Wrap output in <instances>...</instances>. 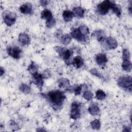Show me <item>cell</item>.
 <instances>
[{"mask_svg":"<svg viewBox=\"0 0 132 132\" xmlns=\"http://www.w3.org/2000/svg\"><path fill=\"white\" fill-rule=\"evenodd\" d=\"M43 95L55 110L61 109L66 99L64 92L60 90H53Z\"/></svg>","mask_w":132,"mask_h":132,"instance_id":"cell-1","label":"cell"},{"mask_svg":"<svg viewBox=\"0 0 132 132\" xmlns=\"http://www.w3.org/2000/svg\"><path fill=\"white\" fill-rule=\"evenodd\" d=\"M54 48L59 56L63 59L67 65H70L72 63L71 57L73 54V51L72 49H68L60 46H56Z\"/></svg>","mask_w":132,"mask_h":132,"instance_id":"cell-2","label":"cell"},{"mask_svg":"<svg viewBox=\"0 0 132 132\" xmlns=\"http://www.w3.org/2000/svg\"><path fill=\"white\" fill-rule=\"evenodd\" d=\"M117 84L119 87L123 90L131 92L132 88L131 77L130 76H123L120 77L117 80Z\"/></svg>","mask_w":132,"mask_h":132,"instance_id":"cell-3","label":"cell"},{"mask_svg":"<svg viewBox=\"0 0 132 132\" xmlns=\"http://www.w3.org/2000/svg\"><path fill=\"white\" fill-rule=\"evenodd\" d=\"M81 104L80 102L74 101L72 103L70 110V117L73 120H77L81 116Z\"/></svg>","mask_w":132,"mask_h":132,"instance_id":"cell-4","label":"cell"},{"mask_svg":"<svg viewBox=\"0 0 132 132\" xmlns=\"http://www.w3.org/2000/svg\"><path fill=\"white\" fill-rule=\"evenodd\" d=\"M112 1L106 0L98 4L96 6V12L101 15L107 14L111 8Z\"/></svg>","mask_w":132,"mask_h":132,"instance_id":"cell-5","label":"cell"},{"mask_svg":"<svg viewBox=\"0 0 132 132\" xmlns=\"http://www.w3.org/2000/svg\"><path fill=\"white\" fill-rule=\"evenodd\" d=\"M2 17L5 24L8 26L13 25L16 20V14L13 12L7 10L3 12Z\"/></svg>","mask_w":132,"mask_h":132,"instance_id":"cell-6","label":"cell"},{"mask_svg":"<svg viewBox=\"0 0 132 132\" xmlns=\"http://www.w3.org/2000/svg\"><path fill=\"white\" fill-rule=\"evenodd\" d=\"M6 51L8 55L15 59L20 58L22 53V50L16 46H9L6 48Z\"/></svg>","mask_w":132,"mask_h":132,"instance_id":"cell-7","label":"cell"},{"mask_svg":"<svg viewBox=\"0 0 132 132\" xmlns=\"http://www.w3.org/2000/svg\"><path fill=\"white\" fill-rule=\"evenodd\" d=\"M71 37L74 38L78 42L81 43L86 42L87 41V39L88 37L85 36L79 30V28H73L71 32Z\"/></svg>","mask_w":132,"mask_h":132,"instance_id":"cell-8","label":"cell"},{"mask_svg":"<svg viewBox=\"0 0 132 132\" xmlns=\"http://www.w3.org/2000/svg\"><path fill=\"white\" fill-rule=\"evenodd\" d=\"M43 79L44 78L42 76V74L40 73L37 72L32 74V82L40 89H41L43 86L44 83Z\"/></svg>","mask_w":132,"mask_h":132,"instance_id":"cell-9","label":"cell"},{"mask_svg":"<svg viewBox=\"0 0 132 132\" xmlns=\"http://www.w3.org/2000/svg\"><path fill=\"white\" fill-rule=\"evenodd\" d=\"M95 60L96 63L101 67H105L108 62V59L105 54L98 53L95 57Z\"/></svg>","mask_w":132,"mask_h":132,"instance_id":"cell-10","label":"cell"},{"mask_svg":"<svg viewBox=\"0 0 132 132\" xmlns=\"http://www.w3.org/2000/svg\"><path fill=\"white\" fill-rule=\"evenodd\" d=\"M19 10L24 14H31L33 13L32 6L29 3H26L22 5L20 7Z\"/></svg>","mask_w":132,"mask_h":132,"instance_id":"cell-11","label":"cell"},{"mask_svg":"<svg viewBox=\"0 0 132 132\" xmlns=\"http://www.w3.org/2000/svg\"><path fill=\"white\" fill-rule=\"evenodd\" d=\"M18 40L20 44L23 46L28 45L30 42V38L29 36L25 32L20 34Z\"/></svg>","mask_w":132,"mask_h":132,"instance_id":"cell-12","label":"cell"},{"mask_svg":"<svg viewBox=\"0 0 132 132\" xmlns=\"http://www.w3.org/2000/svg\"><path fill=\"white\" fill-rule=\"evenodd\" d=\"M105 43L107 47L110 50H114L117 48L118 46V42L117 40L112 37H108L106 38Z\"/></svg>","mask_w":132,"mask_h":132,"instance_id":"cell-13","label":"cell"},{"mask_svg":"<svg viewBox=\"0 0 132 132\" xmlns=\"http://www.w3.org/2000/svg\"><path fill=\"white\" fill-rule=\"evenodd\" d=\"M57 82L60 88L65 89V90H69L71 87L70 81L67 78H60L58 80Z\"/></svg>","mask_w":132,"mask_h":132,"instance_id":"cell-14","label":"cell"},{"mask_svg":"<svg viewBox=\"0 0 132 132\" xmlns=\"http://www.w3.org/2000/svg\"><path fill=\"white\" fill-rule=\"evenodd\" d=\"M92 36L96 38L97 40L99 42H104L106 39L105 34L103 30H96L94 31L92 34Z\"/></svg>","mask_w":132,"mask_h":132,"instance_id":"cell-15","label":"cell"},{"mask_svg":"<svg viewBox=\"0 0 132 132\" xmlns=\"http://www.w3.org/2000/svg\"><path fill=\"white\" fill-rule=\"evenodd\" d=\"M87 89H88L87 86L85 84H83V85H79V86H77L76 87H75L74 88H72V89H71L70 88L69 90V91H71V90L73 91V92H74V93L75 94V95H79L81 94V92L83 90H84V91H85L87 90Z\"/></svg>","mask_w":132,"mask_h":132,"instance_id":"cell-16","label":"cell"},{"mask_svg":"<svg viewBox=\"0 0 132 132\" xmlns=\"http://www.w3.org/2000/svg\"><path fill=\"white\" fill-rule=\"evenodd\" d=\"M88 110L91 115L96 116L99 113L100 109L99 106L96 103H92L89 105Z\"/></svg>","mask_w":132,"mask_h":132,"instance_id":"cell-17","label":"cell"},{"mask_svg":"<svg viewBox=\"0 0 132 132\" xmlns=\"http://www.w3.org/2000/svg\"><path fill=\"white\" fill-rule=\"evenodd\" d=\"M85 10L81 7H76L73 8L72 12L73 16L77 18H82L84 16Z\"/></svg>","mask_w":132,"mask_h":132,"instance_id":"cell-18","label":"cell"},{"mask_svg":"<svg viewBox=\"0 0 132 132\" xmlns=\"http://www.w3.org/2000/svg\"><path fill=\"white\" fill-rule=\"evenodd\" d=\"M72 63L75 68L79 69L82 67L84 62L83 59L80 56H76L73 59Z\"/></svg>","mask_w":132,"mask_h":132,"instance_id":"cell-19","label":"cell"},{"mask_svg":"<svg viewBox=\"0 0 132 132\" xmlns=\"http://www.w3.org/2000/svg\"><path fill=\"white\" fill-rule=\"evenodd\" d=\"M73 16H74L72 11L69 10H65L63 11L62 17L65 22H69L71 21L73 19Z\"/></svg>","mask_w":132,"mask_h":132,"instance_id":"cell-20","label":"cell"},{"mask_svg":"<svg viewBox=\"0 0 132 132\" xmlns=\"http://www.w3.org/2000/svg\"><path fill=\"white\" fill-rule=\"evenodd\" d=\"M111 9L112 10V12L118 16L120 17L121 15V8L120 6L116 4L113 1H112V4H111Z\"/></svg>","mask_w":132,"mask_h":132,"instance_id":"cell-21","label":"cell"},{"mask_svg":"<svg viewBox=\"0 0 132 132\" xmlns=\"http://www.w3.org/2000/svg\"><path fill=\"white\" fill-rule=\"evenodd\" d=\"M41 18L46 21L53 18V14L51 11L48 9H44L41 13Z\"/></svg>","mask_w":132,"mask_h":132,"instance_id":"cell-22","label":"cell"},{"mask_svg":"<svg viewBox=\"0 0 132 132\" xmlns=\"http://www.w3.org/2000/svg\"><path fill=\"white\" fill-rule=\"evenodd\" d=\"M131 63L130 59L123 60V62L122 63V67L123 70L126 72H130L131 70Z\"/></svg>","mask_w":132,"mask_h":132,"instance_id":"cell-23","label":"cell"},{"mask_svg":"<svg viewBox=\"0 0 132 132\" xmlns=\"http://www.w3.org/2000/svg\"><path fill=\"white\" fill-rule=\"evenodd\" d=\"M39 69L38 65L35 62L32 61L31 63L28 65V71L30 73L33 74L37 72Z\"/></svg>","mask_w":132,"mask_h":132,"instance_id":"cell-24","label":"cell"},{"mask_svg":"<svg viewBox=\"0 0 132 132\" xmlns=\"http://www.w3.org/2000/svg\"><path fill=\"white\" fill-rule=\"evenodd\" d=\"M71 41V36L69 34H64L61 36L60 41L64 45L69 44Z\"/></svg>","mask_w":132,"mask_h":132,"instance_id":"cell-25","label":"cell"},{"mask_svg":"<svg viewBox=\"0 0 132 132\" xmlns=\"http://www.w3.org/2000/svg\"><path fill=\"white\" fill-rule=\"evenodd\" d=\"M19 89L22 92L26 94L30 93L31 91L30 86H29L26 84H22L19 87Z\"/></svg>","mask_w":132,"mask_h":132,"instance_id":"cell-26","label":"cell"},{"mask_svg":"<svg viewBox=\"0 0 132 132\" xmlns=\"http://www.w3.org/2000/svg\"><path fill=\"white\" fill-rule=\"evenodd\" d=\"M106 93L102 90L98 89L95 92V97L98 100H103L106 98Z\"/></svg>","mask_w":132,"mask_h":132,"instance_id":"cell-27","label":"cell"},{"mask_svg":"<svg viewBox=\"0 0 132 132\" xmlns=\"http://www.w3.org/2000/svg\"><path fill=\"white\" fill-rule=\"evenodd\" d=\"M90 125L93 129L98 130L101 127V122L98 119H95L91 122Z\"/></svg>","mask_w":132,"mask_h":132,"instance_id":"cell-28","label":"cell"},{"mask_svg":"<svg viewBox=\"0 0 132 132\" xmlns=\"http://www.w3.org/2000/svg\"><path fill=\"white\" fill-rule=\"evenodd\" d=\"M81 32L86 37H88V35L89 34V30L88 27L85 25H81L78 27Z\"/></svg>","mask_w":132,"mask_h":132,"instance_id":"cell-29","label":"cell"},{"mask_svg":"<svg viewBox=\"0 0 132 132\" xmlns=\"http://www.w3.org/2000/svg\"><path fill=\"white\" fill-rule=\"evenodd\" d=\"M82 96L85 100L87 101H90L93 98V94L92 93L91 91L87 90L83 92Z\"/></svg>","mask_w":132,"mask_h":132,"instance_id":"cell-30","label":"cell"},{"mask_svg":"<svg viewBox=\"0 0 132 132\" xmlns=\"http://www.w3.org/2000/svg\"><path fill=\"white\" fill-rule=\"evenodd\" d=\"M90 72L91 74H92L93 75L95 76L96 77H97L99 78H101V79H104V78L103 75L96 69H95V68L91 69L90 70Z\"/></svg>","mask_w":132,"mask_h":132,"instance_id":"cell-31","label":"cell"},{"mask_svg":"<svg viewBox=\"0 0 132 132\" xmlns=\"http://www.w3.org/2000/svg\"><path fill=\"white\" fill-rule=\"evenodd\" d=\"M46 26L47 27L49 28H51L52 27H53L55 24H56V20L54 18H52L48 20H47L46 21Z\"/></svg>","mask_w":132,"mask_h":132,"instance_id":"cell-32","label":"cell"},{"mask_svg":"<svg viewBox=\"0 0 132 132\" xmlns=\"http://www.w3.org/2000/svg\"><path fill=\"white\" fill-rule=\"evenodd\" d=\"M122 58H123V60L130 59V53L128 49L124 48L123 50Z\"/></svg>","mask_w":132,"mask_h":132,"instance_id":"cell-33","label":"cell"},{"mask_svg":"<svg viewBox=\"0 0 132 132\" xmlns=\"http://www.w3.org/2000/svg\"><path fill=\"white\" fill-rule=\"evenodd\" d=\"M51 73L50 71H47V70H45L42 74V76L44 78H47L48 77H51Z\"/></svg>","mask_w":132,"mask_h":132,"instance_id":"cell-34","label":"cell"},{"mask_svg":"<svg viewBox=\"0 0 132 132\" xmlns=\"http://www.w3.org/2000/svg\"><path fill=\"white\" fill-rule=\"evenodd\" d=\"M49 3V1H40V5H42V6H46Z\"/></svg>","mask_w":132,"mask_h":132,"instance_id":"cell-35","label":"cell"},{"mask_svg":"<svg viewBox=\"0 0 132 132\" xmlns=\"http://www.w3.org/2000/svg\"><path fill=\"white\" fill-rule=\"evenodd\" d=\"M10 125L11 126L12 128H18L19 126L18 125H17V124L16 123H14L13 122H12L11 124H10Z\"/></svg>","mask_w":132,"mask_h":132,"instance_id":"cell-36","label":"cell"},{"mask_svg":"<svg viewBox=\"0 0 132 132\" xmlns=\"http://www.w3.org/2000/svg\"><path fill=\"white\" fill-rule=\"evenodd\" d=\"M123 130L124 131H130L131 129H130V127H128L127 126H125Z\"/></svg>","mask_w":132,"mask_h":132,"instance_id":"cell-37","label":"cell"},{"mask_svg":"<svg viewBox=\"0 0 132 132\" xmlns=\"http://www.w3.org/2000/svg\"><path fill=\"white\" fill-rule=\"evenodd\" d=\"M5 73V70L2 67L1 68V76H2Z\"/></svg>","mask_w":132,"mask_h":132,"instance_id":"cell-38","label":"cell"},{"mask_svg":"<svg viewBox=\"0 0 132 132\" xmlns=\"http://www.w3.org/2000/svg\"><path fill=\"white\" fill-rule=\"evenodd\" d=\"M131 8H132V7H131V4L130 3V4H129V6L128 7V11H129L130 14L131 13Z\"/></svg>","mask_w":132,"mask_h":132,"instance_id":"cell-39","label":"cell"}]
</instances>
